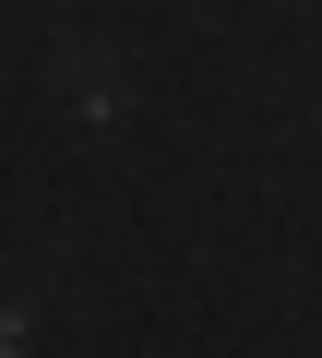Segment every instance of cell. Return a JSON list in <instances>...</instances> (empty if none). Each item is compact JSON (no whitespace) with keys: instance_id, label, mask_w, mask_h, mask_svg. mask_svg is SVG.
Instances as JSON below:
<instances>
[{"instance_id":"6da1fadb","label":"cell","mask_w":322,"mask_h":358,"mask_svg":"<svg viewBox=\"0 0 322 358\" xmlns=\"http://www.w3.org/2000/svg\"><path fill=\"white\" fill-rule=\"evenodd\" d=\"M60 84H72V108H84V120H96V131H108V120H119V108H131V96H119V72H108V60H60Z\"/></svg>"},{"instance_id":"7a4b0ae2","label":"cell","mask_w":322,"mask_h":358,"mask_svg":"<svg viewBox=\"0 0 322 358\" xmlns=\"http://www.w3.org/2000/svg\"><path fill=\"white\" fill-rule=\"evenodd\" d=\"M36 310H48V275H36V287H13V299H0V358H24V346H36Z\"/></svg>"}]
</instances>
